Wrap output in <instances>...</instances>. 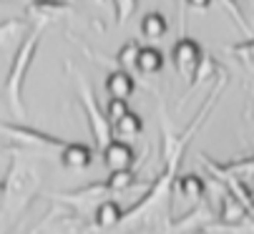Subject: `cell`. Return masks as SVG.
<instances>
[{
    "label": "cell",
    "instance_id": "6da1fadb",
    "mask_svg": "<svg viewBox=\"0 0 254 234\" xmlns=\"http://www.w3.org/2000/svg\"><path fill=\"white\" fill-rule=\"evenodd\" d=\"M43 33H46V25H33L23 35V41L18 43V48L13 53L8 76H5L3 93H5V103H8V108H10V113L15 116V119H25V116H28L25 103H23V86H25L28 71H30V66L35 61V53H38Z\"/></svg>",
    "mask_w": 254,
    "mask_h": 234
},
{
    "label": "cell",
    "instance_id": "7a4b0ae2",
    "mask_svg": "<svg viewBox=\"0 0 254 234\" xmlns=\"http://www.w3.org/2000/svg\"><path fill=\"white\" fill-rule=\"evenodd\" d=\"M38 184H41V176L35 174V166L28 164L23 156L13 154L10 169L5 176V197H3V204L0 207L10 209V212L25 209V204L33 199V194L38 191Z\"/></svg>",
    "mask_w": 254,
    "mask_h": 234
},
{
    "label": "cell",
    "instance_id": "3957f363",
    "mask_svg": "<svg viewBox=\"0 0 254 234\" xmlns=\"http://www.w3.org/2000/svg\"><path fill=\"white\" fill-rule=\"evenodd\" d=\"M76 86H78V98H81V103H83V108H86V116H88V126H91L93 141H96V146L103 151L108 144L114 141V126L108 124L106 111H101L98 98H96V93H93L91 83L86 81V78H83L81 73L76 76Z\"/></svg>",
    "mask_w": 254,
    "mask_h": 234
},
{
    "label": "cell",
    "instance_id": "277c9868",
    "mask_svg": "<svg viewBox=\"0 0 254 234\" xmlns=\"http://www.w3.org/2000/svg\"><path fill=\"white\" fill-rule=\"evenodd\" d=\"M0 134H5L8 139H13L23 149H56L61 154V149L68 144L65 139L51 136V134L38 131L33 126H23L18 121H3V119H0Z\"/></svg>",
    "mask_w": 254,
    "mask_h": 234
},
{
    "label": "cell",
    "instance_id": "5b68a950",
    "mask_svg": "<svg viewBox=\"0 0 254 234\" xmlns=\"http://www.w3.org/2000/svg\"><path fill=\"white\" fill-rule=\"evenodd\" d=\"M204 58H206V56H204L201 43L194 41V38H189V35L179 38V41L171 46V63H174L176 73L189 81V86L194 83V78H196V73H199Z\"/></svg>",
    "mask_w": 254,
    "mask_h": 234
},
{
    "label": "cell",
    "instance_id": "8992f818",
    "mask_svg": "<svg viewBox=\"0 0 254 234\" xmlns=\"http://www.w3.org/2000/svg\"><path fill=\"white\" fill-rule=\"evenodd\" d=\"M106 194H111L106 186V181H96V184H88V186H81V189H70V191H61V194H48L51 199L61 202V204H68L70 209H76L81 214L86 212H96V207L103 202Z\"/></svg>",
    "mask_w": 254,
    "mask_h": 234
},
{
    "label": "cell",
    "instance_id": "52a82bcc",
    "mask_svg": "<svg viewBox=\"0 0 254 234\" xmlns=\"http://www.w3.org/2000/svg\"><path fill=\"white\" fill-rule=\"evenodd\" d=\"M23 10H25V18L33 25H48L51 20L76 15V8L70 5L68 0H30Z\"/></svg>",
    "mask_w": 254,
    "mask_h": 234
},
{
    "label": "cell",
    "instance_id": "ba28073f",
    "mask_svg": "<svg viewBox=\"0 0 254 234\" xmlns=\"http://www.w3.org/2000/svg\"><path fill=\"white\" fill-rule=\"evenodd\" d=\"M101 159H103L106 169L111 171V174L114 171H128L133 166V161H136V151H133L131 144L114 139L111 144L101 151Z\"/></svg>",
    "mask_w": 254,
    "mask_h": 234
},
{
    "label": "cell",
    "instance_id": "9c48e42d",
    "mask_svg": "<svg viewBox=\"0 0 254 234\" xmlns=\"http://www.w3.org/2000/svg\"><path fill=\"white\" fill-rule=\"evenodd\" d=\"M58 161L65 169H88L93 161V149L88 144H78V141H68L61 154H58Z\"/></svg>",
    "mask_w": 254,
    "mask_h": 234
},
{
    "label": "cell",
    "instance_id": "30bf717a",
    "mask_svg": "<svg viewBox=\"0 0 254 234\" xmlns=\"http://www.w3.org/2000/svg\"><path fill=\"white\" fill-rule=\"evenodd\" d=\"M249 209L237 199L232 197L229 191H224V197H222V209H219V222L224 229H234V227H244L247 219H249Z\"/></svg>",
    "mask_w": 254,
    "mask_h": 234
},
{
    "label": "cell",
    "instance_id": "8fae6325",
    "mask_svg": "<svg viewBox=\"0 0 254 234\" xmlns=\"http://www.w3.org/2000/svg\"><path fill=\"white\" fill-rule=\"evenodd\" d=\"M103 88L108 91V96L116 98V101H128L136 91V81H133V76L128 71H111L106 76V81H103Z\"/></svg>",
    "mask_w": 254,
    "mask_h": 234
},
{
    "label": "cell",
    "instance_id": "7c38bea8",
    "mask_svg": "<svg viewBox=\"0 0 254 234\" xmlns=\"http://www.w3.org/2000/svg\"><path fill=\"white\" fill-rule=\"evenodd\" d=\"M124 219H126V212H124V207H121L119 202H114V199H103V202L96 207V212H93V222H96L98 229H114V227H119Z\"/></svg>",
    "mask_w": 254,
    "mask_h": 234
},
{
    "label": "cell",
    "instance_id": "4fadbf2b",
    "mask_svg": "<svg viewBox=\"0 0 254 234\" xmlns=\"http://www.w3.org/2000/svg\"><path fill=\"white\" fill-rule=\"evenodd\" d=\"M161 68H164V53L156 46H141L138 58H136V73L154 76V73H161Z\"/></svg>",
    "mask_w": 254,
    "mask_h": 234
},
{
    "label": "cell",
    "instance_id": "5bb4252c",
    "mask_svg": "<svg viewBox=\"0 0 254 234\" xmlns=\"http://www.w3.org/2000/svg\"><path fill=\"white\" fill-rule=\"evenodd\" d=\"M138 33L143 38H149V41H159V38H164L169 33V23H166V15L159 13V10H151L141 18L138 23Z\"/></svg>",
    "mask_w": 254,
    "mask_h": 234
},
{
    "label": "cell",
    "instance_id": "9a60e30c",
    "mask_svg": "<svg viewBox=\"0 0 254 234\" xmlns=\"http://www.w3.org/2000/svg\"><path fill=\"white\" fill-rule=\"evenodd\" d=\"M174 189L181 197H189V199H204V194H206V184L199 174H181L176 179Z\"/></svg>",
    "mask_w": 254,
    "mask_h": 234
},
{
    "label": "cell",
    "instance_id": "2e32d148",
    "mask_svg": "<svg viewBox=\"0 0 254 234\" xmlns=\"http://www.w3.org/2000/svg\"><path fill=\"white\" fill-rule=\"evenodd\" d=\"M141 131H143V119L133 111H128L124 119H119L114 124V134H119V136H138Z\"/></svg>",
    "mask_w": 254,
    "mask_h": 234
},
{
    "label": "cell",
    "instance_id": "e0dca14e",
    "mask_svg": "<svg viewBox=\"0 0 254 234\" xmlns=\"http://www.w3.org/2000/svg\"><path fill=\"white\" fill-rule=\"evenodd\" d=\"M138 51H141V46L136 43V41H128L119 53H116V63L121 66V71H136V58H138Z\"/></svg>",
    "mask_w": 254,
    "mask_h": 234
},
{
    "label": "cell",
    "instance_id": "ac0fdd59",
    "mask_svg": "<svg viewBox=\"0 0 254 234\" xmlns=\"http://www.w3.org/2000/svg\"><path fill=\"white\" fill-rule=\"evenodd\" d=\"M133 181H136V171L133 169H128V171H114L111 176L106 179V186H108V191H126Z\"/></svg>",
    "mask_w": 254,
    "mask_h": 234
},
{
    "label": "cell",
    "instance_id": "d6986e66",
    "mask_svg": "<svg viewBox=\"0 0 254 234\" xmlns=\"http://www.w3.org/2000/svg\"><path fill=\"white\" fill-rule=\"evenodd\" d=\"M229 53H232L237 61H242L244 66L254 68V38H252V41H247V43H234V46H229Z\"/></svg>",
    "mask_w": 254,
    "mask_h": 234
},
{
    "label": "cell",
    "instance_id": "ffe728a7",
    "mask_svg": "<svg viewBox=\"0 0 254 234\" xmlns=\"http://www.w3.org/2000/svg\"><path fill=\"white\" fill-rule=\"evenodd\" d=\"M111 5H114V13H116V20L124 25L138 8V0H111Z\"/></svg>",
    "mask_w": 254,
    "mask_h": 234
},
{
    "label": "cell",
    "instance_id": "44dd1931",
    "mask_svg": "<svg viewBox=\"0 0 254 234\" xmlns=\"http://www.w3.org/2000/svg\"><path fill=\"white\" fill-rule=\"evenodd\" d=\"M128 111H131V108L126 106V101H116V98H111V101H108V106H106V119H108V124L114 126L119 119H124Z\"/></svg>",
    "mask_w": 254,
    "mask_h": 234
},
{
    "label": "cell",
    "instance_id": "7402d4cb",
    "mask_svg": "<svg viewBox=\"0 0 254 234\" xmlns=\"http://www.w3.org/2000/svg\"><path fill=\"white\" fill-rule=\"evenodd\" d=\"M219 3L224 5V10L234 18V23H237L242 30H249V28H247V20H244V15H242V10H239V3H237V0H219Z\"/></svg>",
    "mask_w": 254,
    "mask_h": 234
},
{
    "label": "cell",
    "instance_id": "603a6c76",
    "mask_svg": "<svg viewBox=\"0 0 254 234\" xmlns=\"http://www.w3.org/2000/svg\"><path fill=\"white\" fill-rule=\"evenodd\" d=\"M181 3H184L187 8H194V10H206L214 0H181Z\"/></svg>",
    "mask_w": 254,
    "mask_h": 234
},
{
    "label": "cell",
    "instance_id": "cb8c5ba5",
    "mask_svg": "<svg viewBox=\"0 0 254 234\" xmlns=\"http://www.w3.org/2000/svg\"><path fill=\"white\" fill-rule=\"evenodd\" d=\"M0 3H13V5H20V8H25L30 0H0Z\"/></svg>",
    "mask_w": 254,
    "mask_h": 234
},
{
    "label": "cell",
    "instance_id": "d4e9b609",
    "mask_svg": "<svg viewBox=\"0 0 254 234\" xmlns=\"http://www.w3.org/2000/svg\"><path fill=\"white\" fill-rule=\"evenodd\" d=\"M88 3H93L96 8H106L108 3H111V0H88Z\"/></svg>",
    "mask_w": 254,
    "mask_h": 234
},
{
    "label": "cell",
    "instance_id": "484cf974",
    "mask_svg": "<svg viewBox=\"0 0 254 234\" xmlns=\"http://www.w3.org/2000/svg\"><path fill=\"white\" fill-rule=\"evenodd\" d=\"M244 227H247V232H249V234H254V217H249Z\"/></svg>",
    "mask_w": 254,
    "mask_h": 234
},
{
    "label": "cell",
    "instance_id": "4316f807",
    "mask_svg": "<svg viewBox=\"0 0 254 234\" xmlns=\"http://www.w3.org/2000/svg\"><path fill=\"white\" fill-rule=\"evenodd\" d=\"M3 197H5V181L0 179V204H3Z\"/></svg>",
    "mask_w": 254,
    "mask_h": 234
}]
</instances>
